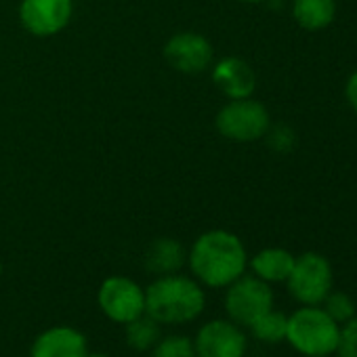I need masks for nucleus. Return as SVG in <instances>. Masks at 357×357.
<instances>
[{
    "instance_id": "obj_1",
    "label": "nucleus",
    "mask_w": 357,
    "mask_h": 357,
    "mask_svg": "<svg viewBox=\"0 0 357 357\" xmlns=\"http://www.w3.org/2000/svg\"><path fill=\"white\" fill-rule=\"evenodd\" d=\"M188 263L202 286L227 288L246 273L248 252L236 234L227 229H211L192 244Z\"/></svg>"
},
{
    "instance_id": "obj_2",
    "label": "nucleus",
    "mask_w": 357,
    "mask_h": 357,
    "mask_svg": "<svg viewBox=\"0 0 357 357\" xmlns=\"http://www.w3.org/2000/svg\"><path fill=\"white\" fill-rule=\"evenodd\" d=\"M206 307V294L198 280L168 273L158 275L145 288V315L155 319L160 326H178L194 321Z\"/></svg>"
},
{
    "instance_id": "obj_3",
    "label": "nucleus",
    "mask_w": 357,
    "mask_h": 357,
    "mask_svg": "<svg viewBox=\"0 0 357 357\" xmlns=\"http://www.w3.org/2000/svg\"><path fill=\"white\" fill-rule=\"evenodd\" d=\"M340 324L334 321L319 305H303L288 315L286 340L305 357H321L336 353Z\"/></svg>"
},
{
    "instance_id": "obj_4",
    "label": "nucleus",
    "mask_w": 357,
    "mask_h": 357,
    "mask_svg": "<svg viewBox=\"0 0 357 357\" xmlns=\"http://www.w3.org/2000/svg\"><path fill=\"white\" fill-rule=\"evenodd\" d=\"M217 130L236 143H252L265 137L271 126L269 109L252 99H229L215 118Z\"/></svg>"
},
{
    "instance_id": "obj_5",
    "label": "nucleus",
    "mask_w": 357,
    "mask_h": 357,
    "mask_svg": "<svg viewBox=\"0 0 357 357\" xmlns=\"http://www.w3.org/2000/svg\"><path fill=\"white\" fill-rule=\"evenodd\" d=\"M288 292L301 305H321L334 284L330 261L319 252H305L294 259V267L286 280Z\"/></svg>"
},
{
    "instance_id": "obj_6",
    "label": "nucleus",
    "mask_w": 357,
    "mask_h": 357,
    "mask_svg": "<svg viewBox=\"0 0 357 357\" xmlns=\"http://www.w3.org/2000/svg\"><path fill=\"white\" fill-rule=\"evenodd\" d=\"M269 309H273L271 284L259 280L257 275H240L227 286L225 311L238 326L250 328Z\"/></svg>"
},
{
    "instance_id": "obj_7",
    "label": "nucleus",
    "mask_w": 357,
    "mask_h": 357,
    "mask_svg": "<svg viewBox=\"0 0 357 357\" xmlns=\"http://www.w3.org/2000/svg\"><path fill=\"white\" fill-rule=\"evenodd\" d=\"M97 303L107 319L122 326L145 315V290L126 275L103 280L97 292Z\"/></svg>"
},
{
    "instance_id": "obj_8",
    "label": "nucleus",
    "mask_w": 357,
    "mask_h": 357,
    "mask_svg": "<svg viewBox=\"0 0 357 357\" xmlns=\"http://www.w3.org/2000/svg\"><path fill=\"white\" fill-rule=\"evenodd\" d=\"M196 357H244L248 349L242 326L231 319L206 321L194 338Z\"/></svg>"
},
{
    "instance_id": "obj_9",
    "label": "nucleus",
    "mask_w": 357,
    "mask_h": 357,
    "mask_svg": "<svg viewBox=\"0 0 357 357\" xmlns=\"http://www.w3.org/2000/svg\"><path fill=\"white\" fill-rule=\"evenodd\" d=\"M74 13L72 0H22L20 22L38 38H49L68 28Z\"/></svg>"
},
{
    "instance_id": "obj_10",
    "label": "nucleus",
    "mask_w": 357,
    "mask_h": 357,
    "mask_svg": "<svg viewBox=\"0 0 357 357\" xmlns=\"http://www.w3.org/2000/svg\"><path fill=\"white\" fill-rule=\"evenodd\" d=\"M213 45L198 32H178L164 45V59L181 74L204 72L213 63Z\"/></svg>"
},
{
    "instance_id": "obj_11",
    "label": "nucleus",
    "mask_w": 357,
    "mask_h": 357,
    "mask_svg": "<svg viewBox=\"0 0 357 357\" xmlns=\"http://www.w3.org/2000/svg\"><path fill=\"white\" fill-rule=\"evenodd\" d=\"M89 340L72 326H53L36 336L30 357H86Z\"/></svg>"
},
{
    "instance_id": "obj_12",
    "label": "nucleus",
    "mask_w": 357,
    "mask_h": 357,
    "mask_svg": "<svg viewBox=\"0 0 357 357\" xmlns=\"http://www.w3.org/2000/svg\"><path fill=\"white\" fill-rule=\"evenodd\" d=\"M213 82L227 99L252 97L257 89L255 70L240 57H225L213 68Z\"/></svg>"
},
{
    "instance_id": "obj_13",
    "label": "nucleus",
    "mask_w": 357,
    "mask_h": 357,
    "mask_svg": "<svg viewBox=\"0 0 357 357\" xmlns=\"http://www.w3.org/2000/svg\"><path fill=\"white\" fill-rule=\"evenodd\" d=\"M294 255L286 248H278V246H271V248H263L259 250L250 261V269H252V275H257L259 280L267 282V284H280V282H286L292 267H294Z\"/></svg>"
},
{
    "instance_id": "obj_14",
    "label": "nucleus",
    "mask_w": 357,
    "mask_h": 357,
    "mask_svg": "<svg viewBox=\"0 0 357 357\" xmlns=\"http://www.w3.org/2000/svg\"><path fill=\"white\" fill-rule=\"evenodd\" d=\"M188 263V252L181 242L174 238H158L149 244L145 252V267L147 271L155 275H168L178 273L183 265Z\"/></svg>"
},
{
    "instance_id": "obj_15",
    "label": "nucleus",
    "mask_w": 357,
    "mask_h": 357,
    "mask_svg": "<svg viewBox=\"0 0 357 357\" xmlns=\"http://www.w3.org/2000/svg\"><path fill=\"white\" fill-rule=\"evenodd\" d=\"M292 17L307 32L326 30L336 17V0H292Z\"/></svg>"
},
{
    "instance_id": "obj_16",
    "label": "nucleus",
    "mask_w": 357,
    "mask_h": 357,
    "mask_svg": "<svg viewBox=\"0 0 357 357\" xmlns=\"http://www.w3.org/2000/svg\"><path fill=\"white\" fill-rule=\"evenodd\" d=\"M286 326H288V315H284L282 311L269 309L250 326V332L257 340L273 344V342L286 340Z\"/></svg>"
},
{
    "instance_id": "obj_17",
    "label": "nucleus",
    "mask_w": 357,
    "mask_h": 357,
    "mask_svg": "<svg viewBox=\"0 0 357 357\" xmlns=\"http://www.w3.org/2000/svg\"><path fill=\"white\" fill-rule=\"evenodd\" d=\"M160 340V324L149 315H141L135 321L126 324V342L135 351H151Z\"/></svg>"
},
{
    "instance_id": "obj_18",
    "label": "nucleus",
    "mask_w": 357,
    "mask_h": 357,
    "mask_svg": "<svg viewBox=\"0 0 357 357\" xmlns=\"http://www.w3.org/2000/svg\"><path fill=\"white\" fill-rule=\"evenodd\" d=\"M149 357H196L194 340L188 336H181V334L160 338L151 347Z\"/></svg>"
},
{
    "instance_id": "obj_19",
    "label": "nucleus",
    "mask_w": 357,
    "mask_h": 357,
    "mask_svg": "<svg viewBox=\"0 0 357 357\" xmlns=\"http://www.w3.org/2000/svg\"><path fill=\"white\" fill-rule=\"evenodd\" d=\"M321 309H324L334 321H338V324L349 321V319L357 313V311H355L353 298H351L349 294H344V292H334V290H330V294L324 298Z\"/></svg>"
},
{
    "instance_id": "obj_20",
    "label": "nucleus",
    "mask_w": 357,
    "mask_h": 357,
    "mask_svg": "<svg viewBox=\"0 0 357 357\" xmlns=\"http://www.w3.org/2000/svg\"><path fill=\"white\" fill-rule=\"evenodd\" d=\"M265 137H267L269 147L273 151H278V153H288L296 145V132L288 124L269 126V130L265 132Z\"/></svg>"
},
{
    "instance_id": "obj_21",
    "label": "nucleus",
    "mask_w": 357,
    "mask_h": 357,
    "mask_svg": "<svg viewBox=\"0 0 357 357\" xmlns=\"http://www.w3.org/2000/svg\"><path fill=\"white\" fill-rule=\"evenodd\" d=\"M336 353L340 357H357V313L340 326Z\"/></svg>"
},
{
    "instance_id": "obj_22",
    "label": "nucleus",
    "mask_w": 357,
    "mask_h": 357,
    "mask_svg": "<svg viewBox=\"0 0 357 357\" xmlns=\"http://www.w3.org/2000/svg\"><path fill=\"white\" fill-rule=\"evenodd\" d=\"M344 97H347V103L357 112V72H353L344 84Z\"/></svg>"
},
{
    "instance_id": "obj_23",
    "label": "nucleus",
    "mask_w": 357,
    "mask_h": 357,
    "mask_svg": "<svg viewBox=\"0 0 357 357\" xmlns=\"http://www.w3.org/2000/svg\"><path fill=\"white\" fill-rule=\"evenodd\" d=\"M86 357H109V355H105V353H89Z\"/></svg>"
},
{
    "instance_id": "obj_24",
    "label": "nucleus",
    "mask_w": 357,
    "mask_h": 357,
    "mask_svg": "<svg viewBox=\"0 0 357 357\" xmlns=\"http://www.w3.org/2000/svg\"><path fill=\"white\" fill-rule=\"evenodd\" d=\"M242 3H252L255 5V3H265V0H242Z\"/></svg>"
},
{
    "instance_id": "obj_25",
    "label": "nucleus",
    "mask_w": 357,
    "mask_h": 357,
    "mask_svg": "<svg viewBox=\"0 0 357 357\" xmlns=\"http://www.w3.org/2000/svg\"><path fill=\"white\" fill-rule=\"evenodd\" d=\"M0 278H3V263H0Z\"/></svg>"
},
{
    "instance_id": "obj_26",
    "label": "nucleus",
    "mask_w": 357,
    "mask_h": 357,
    "mask_svg": "<svg viewBox=\"0 0 357 357\" xmlns=\"http://www.w3.org/2000/svg\"><path fill=\"white\" fill-rule=\"evenodd\" d=\"M321 357H330V355H321Z\"/></svg>"
}]
</instances>
